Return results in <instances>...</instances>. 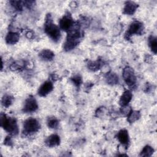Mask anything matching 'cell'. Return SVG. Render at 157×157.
I'll use <instances>...</instances> for the list:
<instances>
[{
  "instance_id": "obj_1",
  "label": "cell",
  "mask_w": 157,
  "mask_h": 157,
  "mask_svg": "<svg viewBox=\"0 0 157 157\" xmlns=\"http://www.w3.org/2000/svg\"><path fill=\"white\" fill-rule=\"evenodd\" d=\"M82 37L78 25H74L72 28L68 31L66 40L64 44V49L66 51H70L74 49L80 42Z\"/></svg>"
},
{
  "instance_id": "obj_2",
  "label": "cell",
  "mask_w": 157,
  "mask_h": 157,
  "mask_svg": "<svg viewBox=\"0 0 157 157\" xmlns=\"http://www.w3.org/2000/svg\"><path fill=\"white\" fill-rule=\"evenodd\" d=\"M44 31L48 36L54 42H57L61 38L59 28L53 23L51 16L48 14L44 24Z\"/></svg>"
},
{
  "instance_id": "obj_3",
  "label": "cell",
  "mask_w": 157,
  "mask_h": 157,
  "mask_svg": "<svg viewBox=\"0 0 157 157\" xmlns=\"http://www.w3.org/2000/svg\"><path fill=\"white\" fill-rule=\"evenodd\" d=\"M0 122L1 127L9 133L13 135L18 134V129L15 118L7 117L6 115L1 113Z\"/></svg>"
},
{
  "instance_id": "obj_4",
  "label": "cell",
  "mask_w": 157,
  "mask_h": 157,
  "mask_svg": "<svg viewBox=\"0 0 157 157\" xmlns=\"http://www.w3.org/2000/svg\"><path fill=\"white\" fill-rule=\"evenodd\" d=\"M40 127V124L36 119L29 118L24 122L23 132L25 134H31L38 131Z\"/></svg>"
},
{
  "instance_id": "obj_5",
  "label": "cell",
  "mask_w": 157,
  "mask_h": 157,
  "mask_svg": "<svg viewBox=\"0 0 157 157\" xmlns=\"http://www.w3.org/2000/svg\"><path fill=\"white\" fill-rule=\"evenodd\" d=\"M143 24L139 21H134L130 25L126 33L125 34V37L126 39H129L132 35L141 34L143 32Z\"/></svg>"
},
{
  "instance_id": "obj_6",
  "label": "cell",
  "mask_w": 157,
  "mask_h": 157,
  "mask_svg": "<svg viewBox=\"0 0 157 157\" xmlns=\"http://www.w3.org/2000/svg\"><path fill=\"white\" fill-rule=\"evenodd\" d=\"M123 77L126 83L130 87L135 85L136 82V77L134 70L130 67H126L123 71Z\"/></svg>"
},
{
  "instance_id": "obj_7",
  "label": "cell",
  "mask_w": 157,
  "mask_h": 157,
  "mask_svg": "<svg viewBox=\"0 0 157 157\" xmlns=\"http://www.w3.org/2000/svg\"><path fill=\"white\" fill-rule=\"evenodd\" d=\"M38 105L36 99L33 96H29L25 101L23 111L25 113H32L36 111Z\"/></svg>"
},
{
  "instance_id": "obj_8",
  "label": "cell",
  "mask_w": 157,
  "mask_h": 157,
  "mask_svg": "<svg viewBox=\"0 0 157 157\" xmlns=\"http://www.w3.org/2000/svg\"><path fill=\"white\" fill-rule=\"evenodd\" d=\"M60 28L64 31H69L74 26V22L70 15H65L60 19L59 22Z\"/></svg>"
},
{
  "instance_id": "obj_9",
  "label": "cell",
  "mask_w": 157,
  "mask_h": 157,
  "mask_svg": "<svg viewBox=\"0 0 157 157\" xmlns=\"http://www.w3.org/2000/svg\"><path fill=\"white\" fill-rule=\"evenodd\" d=\"M53 85L52 82L46 81L39 87L37 92L38 94L42 97L46 96L53 90Z\"/></svg>"
},
{
  "instance_id": "obj_10",
  "label": "cell",
  "mask_w": 157,
  "mask_h": 157,
  "mask_svg": "<svg viewBox=\"0 0 157 157\" xmlns=\"http://www.w3.org/2000/svg\"><path fill=\"white\" fill-rule=\"evenodd\" d=\"M138 7V4L132 1H127L125 3V6L123 8V13L126 15H132Z\"/></svg>"
},
{
  "instance_id": "obj_11",
  "label": "cell",
  "mask_w": 157,
  "mask_h": 157,
  "mask_svg": "<svg viewBox=\"0 0 157 157\" xmlns=\"http://www.w3.org/2000/svg\"><path fill=\"white\" fill-rule=\"evenodd\" d=\"M117 139L123 145H128L129 142L128 132L125 129L120 130L117 134Z\"/></svg>"
},
{
  "instance_id": "obj_12",
  "label": "cell",
  "mask_w": 157,
  "mask_h": 157,
  "mask_svg": "<svg viewBox=\"0 0 157 157\" xmlns=\"http://www.w3.org/2000/svg\"><path fill=\"white\" fill-rule=\"evenodd\" d=\"M132 98V94L129 90H126L124 91V93L122 94V95L120 97V99L119 102L120 105L121 107L128 105V103L131 101Z\"/></svg>"
},
{
  "instance_id": "obj_13",
  "label": "cell",
  "mask_w": 157,
  "mask_h": 157,
  "mask_svg": "<svg viewBox=\"0 0 157 157\" xmlns=\"http://www.w3.org/2000/svg\"><path fill=\"white\" fill-rule=\"evenodd\" d=\"M60 144V138L56 134H52L45 140V144L50 147L58 145Z\"/></svg>"
},
{
  "instance_id": "obj_14",
  "label": "cell",
  "mask_w": 157,
  "mask_h": 157,
  "mask_svg": "<svg viewBox=\"0 0 157 157\" xmlns=\"http://www.w3.org/2000/svg\"><path fill=\"white\" fill-rule=\"evenodd\" d=\"M5 39L7 44L10 45L15 44L19 40V34L15 32H9L7 33Z\"/></svg>"
},
{
  "instance_id": "obj_15",
  "label": "cell",
  "mask_w": 157,
  "mask_h": 157,
  "mask_svg": "<svg viewBox=\"0 0 157 157\" xmlns=\"http://www.w3.org/2000/svg\"><path fill=\"white\" fill-rule=\"evenodd\" d=\"M39 57L44 61H51L53 59L55 55L54 53L48 49H45L42 50L39 54Z\"/></svg>"
},
{
  "instance_id": "obj_16",
  "label": "cell",
  "mask_w": 157,
  "mask_h": 157,
  "mask_svg": "<svg viewBox=\"0 0 157 157\" xmlns=\"http://www.w3.org/2000/svg\"><path fill=\"white\" fill-rule=\"evenodd\" d=\"M105 80L107 83L110 85H115L118 83V77L115 73H108L105 76Z\"/></svg>"
},
{
  "instance_id": "obj_17",
  "label": "cell",
  "mask_w": 157,
  "mask_h": 157,
  "mask_svg": "<svg viewBox=\"0 0 157 157\" xmlns=\"http://www.w3.org/2000/svg\"><path fill=\"white\" fill-rule=\"evenodd\" d=\"M128 121L130 123H132L137 120L140 117V114L139 111L136 110H131V112L128 115Z\"/></svg>"
},
{
  "instance_id": "obj_18",
  "label": "cell",
  "mask_w": 157,
  "mask_h": 157,
  "mask_svg": "<svg viewBox=\"0 0 157 157\" xmlns=\"http://www.w3.org/2000/svg\"><path fill=\"white\" fill-rule=\"evenodd\" d=\"M148 44L151 51L156 54L157 52V40L156 37L153 36H150L148 38Z\"/></svg>"
},
{
  "instance_id": "obj_19",
  "label": "cell",
  "mask_w": 157,
  "mask_h": 157,
  "mask_svg": "<svg viewBox=\"0 0 157 157\" xmlns=\"http://www.w3.org/2000/svg\"><path fill=\"white\" fill-rule=\"evenodd\" d=\"M154 152V149L149 145H146L140 153V156H150Z\"/></svg>"
},
{
  "instance_id": "obj_20",
  "label": "cell",
  "mask_w": 157,
  "mask_h": 157,
  "mask_svg": "<svg viewBox=\"0 0 157 157\" xmlns=\"http://www.w3.org/2000/svg\"><path fill=\"white\" fill-rule=\"evenodd\" d=\"M47 124L48 128L52 129H55L58 127L59 124V121L58 119L55 117H50L47 119Z\"/></svg>"
},
{
  "instance_id": "obj_21",
  "label": "cell",
  "mask_w": 157,
  "mask_h": 157,
  "mask_svg": "<svg viewBox=\"0 0 157 157\" xmlns=\"http://www.w3.org/2000/svg\"><path fill=\"white\" fill-rule=\"evenodd\" d=\"M13 98L11 96L6 95V96H3V98L2 99V101H1V102H2V104L4 107H8L12 104V103L13 102Z\"/></svg>"
},
{
  "instance_id": "obj_22",
  "label": "cell",
  "mask_w": 157,
  "mask_h": 157,
  "mask_svg": "<svg viewBox=\"0 0 157 157\" xmlns=\"http://www.w3.org/2000/svg\"><path fill=\"white\" fill-rule=\"evenodd\" d=\"M88 67L91 71H96L101 67V63L98 61H90L88 63Z\"/></svg>"
},
{
  "instance_id": "obj_23",
  "label": "cell",
  "mask_w": 157,
  "mask_h": 157,
  "mask_svg": "<svg viewBox=\"0 0 157 157\" xmlns=\"http://www.w3.org/2000/svg\"><path fill=\"white\" fill-rule=\"evenodd\" d=\"M10 3L11 4V6L17 10L20 11L23 9V2L21 1H10Z\"/></svg>"
},
{
  "instance_id": "obj_24",
  "label": "cell",
  "mask_w": 157,
  "mask_h": 157,
  "mask_svg": "<svg viewBox=\"0 0 157 157\" xmlns=\"http://www.w3.org/2000/svg\"><path fill=\"white\" fill-rule=\"evenodd\" d=\"M71 80L72 81V82L74 83V84L76 86H79L81 83H82V78L80 75H77L74 76L72 78H71Z\"/></svg>"
},
{
  "instance_id": "obj_25",
  "label": "cell",
  "mask_w": 157,
  "mask_h": 157,
  "mask_svg": "<svg viewBox=\"0 0 157 157\" xmlns=\"http://www.w3.org/2000/svg\"><path fill=\"white\" fill-rule=\"evenodd\" d=\"M23 5L29 9L31 8L34 5V3L33 1H23Z\"/></svg>"
},
{
  "instance_id": "obj_26",
  "label": "cell",
  "mask_w": 157,
  "mask_h": 157,
  "mask_svg": "<svg viewBox=\"0 0 157 157\" xmlns=\"http://www.w3.org/2000/svg\"><path fill=\"white\" fill-rule=\"evenodd\" d=\"M12 140H11V139L10 138V137H7L6 138V139L4 140V144L6 145H11V144H12Z\"/></svg>"
}]
</instances>
